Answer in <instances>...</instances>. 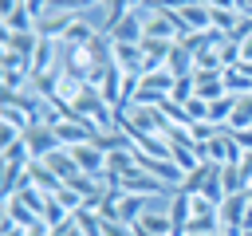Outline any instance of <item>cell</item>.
<instances>
[{"label":"cell","instance_id":"cell-1","mask_svg":"<svg viewBox=\"0 0 252 236\" xmlns=\"http://www.w3.org/2000/svg\"><path fill=\"white\" fill-rule=\"evenodd\" d=\"M240 157H244V149H240V142L228 126L205 146V161H213V165H240Z\"/></svg>","mask_w":252,"mask_h":236},{"label":"cell","instance_id":"cell-2","mask_svg":"<svg viewBox=\"0 0 252 236\" xmlns=\"http://www.w3.org/2000/svg\"><path fill=\"white\" fill-rule=\"evenodd\" d=\"M122 193H130V197H173L177 189L173 185H165V181H158L154 173H146V169H138V173H130V177H122V185H118Z\"/></svg>","mask_w":252,"mask_h":236},{"label":"cell","instance_id":"cell-3","mask_svg":"<svg viewBox=\"0 0 252 236\" xmlns=\"http://www.w3.org/2000/svg\"><path fill=\"white\" fill-rule=\"evenodd\" d=\"M248 208H252V201H248V189H244V193H232V197H224V201H220V208H217V212H220V228H224L228 236H240Z\"/></svg>","mask_w":252,"mask_h":236},{"label":"cell","instance_id":"cell-4","mask_svg":"<svg viewBox=\"0 0 252 236\" xmlns=\"http://www.w3.org/2000/svg\"><path fill=\"white\" fill-rule=\"evenodd\" d=\"M24 146H28L32 161H43L47 153L63 149V146H59V134H55V126H47V122H35V126L24 134Z\"/></svg>","mask_w":252,"mask_h":236},{"label":"cell","instance_id":"cell-5","mask_svg":"<svg viewBox=\"0 0 252 236\" xmlns=\"http://www.w3.org/2000/svg\"><path fill=\"white\" fill-rule=\"evenodd\" d=\"M106 35H110V43H142L146 39V16H142V8H134L118 24H110Z\"/></svg>","mask_w":252,"mask_h":236},{"label":"cell","instance_id":"cell-6","mask_svg":"<svg viewBox=\"0 0 252 236\" xmlns=\"http://www.w3.org/2000/svg\"><path fill=\"white\" fill-rule=\"evenodd\" d=\"M55 134H59V146L63 149H75V146H87L98 130L91 122H83V118H59L55 122Z\"/></svg>","mask_w":252,"mask_h":236},{"label":"cell","instance_id":"cell-7","mask_svg":"<svg viewBox=\"0 0 252 236\" xmlns=\"http://www.w3.org/2000/svg\"><path fill=\"white\" fill-rule=\"evenodd\" d=\"M28 185H32V189H39L43 197H55V193L63 189V181H59L43 161H32V165H28Z\"/></svg>","mask_w":252,"mask_h":236},{"label":"cell","instance_id":"cell-8","mask_svg":"<svg viewBox=\"0 0 252 236\" xmlns=\"http://www.w3.org/2000/svg\"><path fill=\"white\" fill-rule=\"evenodd\" d=\"M177 20H181V35H185V31H209V28H213L209 4H189V8L177 12Z\"/></svg>","mask_w":252,"mask_h":236},{"label":"cell","instance_id":"cell-9","mask_svg":"<svg viewBox=\"0 0 252 236\" xmlns=\"http://www.w3.org/2000/svg\"><path fill=\"white\" fill-rule=\"evenodd\" d=\"M35 47H39V31H4V47L0 51H16V55H24L32 63Z\"/></svg>","mask_w":252,"mask_h":236},{"label":"cell","instance_id":"cell-10","mask_svg":"<svg viewBox=\"0 0 252 236\" xmlns=\"http://www.w3.org/2000/svg\"><path fill=\"white\" fill-rule=\"evenodd\" d=\"M4 220L32 228V224H39V212H35V208H32L24 197H4Z\"/></svg>","mask_w":252,"mask_h":236},{"label":"cell","instance_id":"cell-11","mask_svg":"<svg viewBox=\"0 0 252 236\" xmlns=\"http://www.w3.org/2000/svg\"><path fill=\"white\" fill-rule=\"evenodd\" d=\"M134 228H142V232H154V236H173L169 208H146V212L138 216V224H134Z\"/></svg>","mask_w":252,"mask_h":236},{"label":"cell","instance_id":"cell-12","mask_svg":"<svg viewBox=\"0 0 252 236\" xmlns=\"http://www.w3.org/2000/svg\"><path fill=\"white\" fill-rule=\"evenodd\" d=\"M91 142H94V146H98L102 153H118V149H134V138H130L126 130H118V126H114V130H98V134H94Z\"/></svg>","mask_w":252,"mask_h":236},{"label":"cell","instance_id":"cell-13","mask_svg":"<svg viewBox=\"0 0 252 236\" xmlns=\"http://www.w3.org/2000/svg\"><path fill=\"white\" fill-rule=\"evenodd\" d=\"M43 165H47V169H51V173H55V177H59L63 185H67V181H71L75 173H83V169L75 165L71 149H55V153H47V157H43Z\"/></svg>","mask_w":252,"mask_h":236},{"label":"cell","instance_id":"cell-14","mask_svg":"<svg viewBox=\"0 0 252 236\" xmlns=\"http://www.w3.org/2000/svg\"><path fill=\"white\" fill-rule=\"evenodd\" d=\"M0 126H4V130H12V134H20V138H24V134H28V130H32V126H35V122H32V118H28V114H24V110H20V106H0Z\"/></svg>","mask_w":252,"mask_h":236},{"label":"cell","instance_id":"cell-15","mask_svg":"<svg viewBox=\"0 0 252 236\" xmlns=\"http://www.w3.org/2000/svg\"><path fill=\"white\" fill-rule=\"evenodd\" d=\"M228 130H252V94L232 98V118H228Z\"/></svg>","mask_w":252,"mask_h":236},{"label":"cell","instance_id":"cell-16","mask_svg":"<svg viewBox=\"0 0 252 236\" xmlns=\"http://www.w3.org/2000/svg\"><path fill=\"white\" fill-rule=\"evenodd\" d=\"M0 20H4V31H35V28H39V20H35V16H32V12L24 8V4H20L16 12L0 16Z\"/></svg>","mask_w":252,"mask_h":236},{"label":"cell","instance_id":"cell-17","mask_svg":"<svg viewBox=\"0 0 252 236\" xmlns=\"http://www.w3.org/2000/svg\"><path fill=\"white\" fill-rule=\"evenodd\" d=\"M224 90H228L232 98L252 94V75H244L240 67H224Z\"/></svg>","mask_w":252,"mask_h":236},{"label":"cell","instance_id":"cell-18","mask_svg":"<svg viewBox=\"0 0 252 236\" xmlns=\"http://www.w3.org/2000/svg\"><path fill=\"white\" fill-rule=\"evenodd\" d=\"M209 169H213V161H201L193 173H185V181H181V193H189V197H197L201 189H205V181H209Z\"/></svg>","mask_w":252,"mask_h":236},{"label":"cell","instance_id":"cell-19","mask_svg":"<svg viewBox=\"0 0 252 236\" xmlns=\"http://www.w3.org/2000/svg\"><path fill=\"white\" fill-rule=\"evenodd\" d=\"M102 8V0H51L47 12H75V16H91V8Z\"/></svg>","mask_w":252,"mask_h":236},{"label":"cell","instance_id":"cell-20","mask_svg":"<svg viewBox=\"0 0 252 236\" xmlns=\"http://www.w3.org/2000/svg\"><path fill=\"white\" fill-rule=\"evenodd\" d=\"M75 224H79L87 236H102V224H106V220H102L94 208H79V212H75Z\"/></svg>","mask_w":252,"mask_h":236},{"label":"cell","instance_id":"cell-21","mask_svg":"<svg viewBox=\"0 0 252 236\" xmlns=\"http://www.w3.org/2000/svg\"><path fill=\"white\" fill-rule=\"evenodd\" d=\"M102 236H134V224H122V220H106V224H102Z\"/></svg>","mask_w":252,"mask_h":236},{"label":"cell","instance_id":"cell-22","mask_svg":"<svg viewBox=\"0 0 252 236\" xmlns=\"http://www.w3.org/2000/svg\"><path fill=\"white\" fill-rule=\"evenodd\" d=\"M240 177H244V189H252V153L240 157Z\"/></svg>","mask_w":252,"mask_h":236},{"label":"cell","instance_id":"cell-23","mask_svg":"<svg viewBox=\"0 0 252 236\" xmlns=\"http://www.w3.org/2000/svg\"><path fill=\"white\" fill-rule=\"evenodd\" d=\"M232 134H236L240 149H244V153H252V130H232Z\"/></svg>","mask_w":252,"mask_h":236},{"label":"cell","instance_id":"cell-24","mask_svg":"<svg viewBox=\"0 0 252 236\" xmlns=\"http://www.w3.org/2000/svg\"><path fill=\"white\" fill-rule=\"evenodd\" d=\"M189 236H228L224 228H213V232H189Z\"/></svg>","mask_w":252,"mask_h":236},{"label":"cell","instance_id":"cell-25","mask_svg":"<svg viewBox=\"0 0 252 236\" xmlns=\"http://www.w3.org/2000/svg\"><path fill=\"white\" fill-rule=\"evenodd\" d=\"M240 8H244V16H252V0H244V4H240Z\"/></svg>","mask_w":252,"mask_h":236},{"label":"cell","instance_id":"cell-26","mask_svg":"<svg viewBox=\"0 0 252 236\" xmlns=\"http://www.w3.org/2000/svg\"><path fill=\"white\" fill-rule=\"evenodd\" d=\"M142 4H150V0H130V8H142Z\"/></svg>","mask_w":252,"mask_h":236},{"label":"cell","instance_id":"cell-27","mask_svg":"<svg viewBox=\"0 0 252 236\" xmlns=\"http://www.w3.org/2000/svg\"><path fill=\"white\" fill-rule=\"evenodd\" d=\"M240 236H252V228H244V232H240Z\"/></svg>","mask_w":252,"mask_h":236},{"label":"cell","instance_id":"cell-28","mask_svg":"<svg viewBox=\"0 0 252 236\" xmlns=\"http://www.w3.org/2000/svg\"><path fill=\"white\" fill-rule=\"evenodd\" d=\"M197 4H213V0H197Z\"/></svg>","mask_w":252,"mask_h":236},{"label":"cell","instance_id":"cell-29","mask_svg":"<svg viewBox=\"0 0 252 236\" xmlns=\"http://www.w3.org/2000/svg\"><path fill=\"white\" fill-rule=\"evenodd\" d=\"M248 201H252V189H248Z\"/></svg>","mask_w":252,"mask_h":236},{"label":"cell","instance_id":"cell-30","mask_svg":"<svg viewBox=\"0 0 252 236\" xmlns=\"http://www.w3.org/2000/svg\"><path fill=\"white\" fill-rule=\"evenodd\" d=\"M236 4H244V0H236Z\"/></svg>","mask_w":252,"mask_h":236}]
</instances>
